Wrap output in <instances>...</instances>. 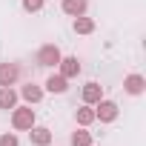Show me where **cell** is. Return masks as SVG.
<instances>
[{"instance_id":"cell-1","label":"cell","mask_w":146,"mask_h":146,"mask_svg":"<svg viewBox=\"0 0 146 146\" xmlns=\"http://www.w3.org/2000/svg\"><path fill=\"white\" fill-rule=\"evenodd\" d=\"M35 126V109L26 103V106H15L12 109V129L15 132H29Z\"/></svg>"},{"instance_id":"cell-2","label":"cell","mask_w":146,"mask_h":146,"mask_svg":"<svg viewBox=\"0 0 146 146\" xmlns=\"http://www.w3.org/2000/svg\"><path fill=\"white\" fill-rule=\"evenodd\" d=\"M60 57H63V52H60V49H57L54 43H43V46L37 49V54H35L37 66H46V69L57 66V63H60Z\"/></svg>"},{"instance_id":"cell-3","label":"cell","mask_w":146,"mask_h":146,"mask_svg":"<svg viewBox=\"0 0 146 146\" xmlns=\"http://www.w3.org/2000/svg\"><path fill=\"white\" fill-rule=\"evenodd\" d=\"M117 115H120V109H117V103H115V100L100 98V100L95 103V120H100V123H115V120H117Z\"/></svg>"},{"instance_id":"cell-4","label":"cell","mask_w":146,"mask_h":146,"mask_svg":"<svg viewBox=\"0 0 146 146\" xmlns=\"http://www.w3.org/2000/svg\"><path fill=\"white\" fill-rule=\"evenodd\" d=\"M123 89H126V95L140 98V95L146 92V78H143V75H137V72H132V75H126V78H123Z\"/></svg>"},{"instance_id":"cell-5","label":"cell","mask_w":146,"mask_h":146,"mask_svg":"<svg viewBox=\"0 0 146 146\" xmlns=\"http://www.w3.org/2000/svg\"><path fill=\"white\" fill-rule=\"evenodd\" d=\"M20 80V66L17 63H0V86H15Z\"/></svg>"},{"instance_id":"cell-6","label":"cell","mask_w":146,"mask_h":146,"mask_svg":"<svg viewBox=\"0 0 146 146\" xmlns=\"http://www.w3.org/2000/svg\"><path fill=\"white\" fill-rule=\"evenodd\" d=\"M43 92H52V95H66V92H69V80L60 75V72H57V75H49V78H46V83H43Z\"/></svg>"},{"instance_id":"cell-7","label":"cell","mask_w":146,"mask_h":146,"mask_svg":"<svg viewBox=\"0 0 146 146\" xmlns=\"http://www.w3.org/2000/svg\"><path fill=\"white\" fill-rule=\"evenodd\" d=\"M43 86H37V83H26V86H20V92H17V98H23L29 106H35V103H40L43 100Z\"/></svg>"},{"instance_id":"cell-8","label":"cell","mask_w":146,"mask_h":146,"mask_svg":"<svg viewBox=\"0 0 146 146\" xmlns=\"http://www.w3.org/2000/svg\"><path fill=\"white\" fill-rule=\"evenodd\" d=\"M57 69H60V75L66 78V80H72V78H78L80 75V60L78 57H60V63H57Z\"/></svg>"},{"instance_id":"cell-9","label":"cell","mask_w":146,"mask_h":146,"mask_svg":"<svg viewBox=\"0 0 146 146\" xmlns=\"http://www.w3.org/2000/svg\"><path fill=\"white\" fill-rule=\"evenodd\" d=\"M80 98H83V103H86V106H95V103L103 98V86H100V83H95V80H89V83L83 86Z\"/></svg>"},{"instance_id":"cell-10","label":"cell","mask_w":146,"mask_h":146,"mask_svg":"<svg viewBox=\"0 0 146 146\" xmlns=\"http://www.w3.org/2000/svg\"><path fill=\"white\" fill-rule=\"evenodd\" d=\"M29 137H32V146H49V143H52V129L35 123V126L29 129Z\"/></svg>"},{"instance_id":"cell-11","label":"cell","mask_w":146,"mask_h":146,"mask_svg":"<svg viewBox=\"0 0 146 146\" xmlns=\"http://www.w3.org/2000/svg\"><path fill=\"white\" fill-rule=\"evenodd\" d=\"M60 9H63L69 17H80V15H86V9H89V0H60Z\"/></svg>"},{"instance_id":"cell-12","label":"cell","mask_w":146,"mask_h":146,"mask_svg":"<svg viewBox=\"0 0 146 146\" xmlns=\"http://www.w3.org/2000/svg\"><path fill=\"white\" fill-rule=\"evenodd\" d=\"M17 106V92H15V86H0V109H15Z\"/></svg>"},{"instance_id":"cell-13","label":"cell","mask_w":146,"mask_h":146,"mask_svg":"<svg viewBox=\"0 0 146 146\" xmlns=\"http://www.w3.org/2000/svg\"><path fill=\"white\" fill-rule=\"evenodd\" d=\"M72 29H75V35H92L95 32V20L86 17V15H80V17L72 20Z\"/></svg>"},{"instance_id":"cell-14","label":"cell","mask_w":146,"mask_h":146,"mask_svg":"<svg viewBox=\"0 0 146 146\" xmlns=\"http://www.w3.org/2000/svg\"><path fill=\"white\" fill-rule=\"evenodd\" d=\"M75 120H78V126H92L95 123V106H80V109H75Z\"/></svg>"},{"instance_id":"cell-15","label":"cell","mask_w":146,"mask_h":146,"mask_svg":"<svg viewBox=\"0 0 146 146\" xmlns=\"http://www.w3.org/2000/svg\"><path fill=\"white\" fill-rule=\"evenodd\" d=\"M69 143H72V146H92V132H86V126H80V129L72 132Z\"/></svg>"},{"instance_id":"cell-16","label":"cell","mask_w":146,"mask_h":146,"mask_svg":"<svg viewBox=\"0 0 146 146\" xmlns=\"http://www.w3.org/2000/svg\"><path fill=\"white\" fill-rule=\"evenodd\" d=\"M43 6H46V0H23V12H29V15L43 12Z\"/></svg>"},{"instance_id":"cell-17","label":"cell","mask_w":146,"mask_h":146,"mask_svg":"<svg viewBox=\"0 0 146 146\" xmlns=\"http://www.w3.org/2000/svg\"><path fill=\"white\" fill-rule=\"evenodd\" d=\"M0 146H20V140L15 132H6V135H0Z\"/></svg>"},{"instance_id":"cell-18","label":"cell","mask_w":146,"mask_h":146,"mask_svg":"<svg viewBox=\"0 0 146 146\" xmlns=\"http://www.w3.org/2000/svg\"><path fill=\"white\" fill-rule=\"evenodd\" d=\"M92 146H95V143H92Z\"/></svg>"}]
</instances>
